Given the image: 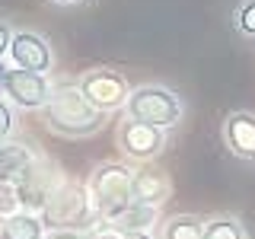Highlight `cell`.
Returning a JSON list of instances; mask_svg holds the SVG:
<instances>
[{
    "label": "cell",
    "instance_id": "7402d4cb",
    "mask_svg": "<svg viewBox=\"0 0 255 239\" xmlns=\"http://www.w3.org/2000/svg\"><path fill=\"white\" fill-rule=\"evenodd\" d=\"M51 3H61V6H70V3H80V0H51Z\"/></svg>",
    "mask_w": 255,
    "mask_h": 239
},
{
    "label": "cell",
    "instance_id": "7a4b0ae2",
    "mask_svg": "<svg viewBox=\"0 0 255 239\" xmlns=\"http://www.w3.org/2000/svg\"><path fill=\"white\" fill-rule=\"evenodd\" d=\"M96 217L118 223L134 207V169L125 163H99L86 182Z\"/></svg>",
    "mask_w": 255,
    "mask_h": 239
},
{
    "label": "cell",
    "instance_id": "ffe728a7",
    "mask_svg": "<svg viewBox=\"0 0 255 239\" xmlns=\"http://www.w3.org/2000/svg\"><path fill=\"white\" fill-rule=\"evenodd\" d=\"M45 239H83L80 233H70V230H54L51 236H45Z\"/></svg>",
    "mask_w": 255,
    "mask_h": 239
},
{
    "label": "cell",
    "instance_id": "7c38bea8",
    "mask_svg": "<svg viewBox=\"0 0 255 239\" xmlns=\"http://www.w3.org/2000/svg\"><path fill=\"white\" fill-rule=\"evenodd\" d=\"M0 239H45V220L42 214L19 211L0 223Z\"/></svg>",
    "mask_w": 255,
    "mask_h": 239
},
{
    "label": "cell",
    "instance_id": "9c48e42d",
    "mask_svg": "<svg viewBox=\"0 0 255 239\" xmlns=\"http://www.w3.org/2000/svg\"><path fill=\"white\" fill-rule=\"evenodd\" d=\"M223 140L230 153L255 163V115L252 112H230L223 121Z\"/></svg>",
    "mask_w": 255,
    "mask_h": 239
},
{
    "label": "cell",
    "instance_id": "3957f363",
    "mask_svg": "<svg viewBox=\"0 0 255 239\" xmlns=\"http://www.w3.org/2000/svg\"><path fill=\"white\" fill-rule=\"evenodd\" d=\"M42 220L51 230H70V233L90 230L99 220L96 207H93V198H90V188L61 179L51 188V195H48V201L42 207Z\"/></svg>",
    "mask_w": 255,
    "mask_h": 239
},
{
    "label": "cell",
    "instance_id": "4fadbf2b",
    "mask_svg": "<svg viewBox=\"0 0 255 239\" xmlns=\"http://www.w3.org/2000/svg\"><path fill=\"white\" fill-rule=\"evenodd\" d=\"M159 239H204V220L195 214H179L163 223Z\"/></svg>",
    "mask_w": 255,
    "mask_h": 239
},
{
    "label": "cell",
    "instance_id": "d6986e66",
    "mask_svg": "<svg viewBox=\"0 0 255 239\" xmlns=\"http://www.w3.org/2000/svg\"><path fill=\"white\" fill-rule=\"evenodd\" d=\"M13 35L16 32L10 29V22L6 19H0V61L6 58V54H10V45H13Z\"/></svg>",
    "mask_w": 255,
    "mask_h": 239
},
{
    "label": "cell",
    "instance_id": "5bb4252c",
    "mask_svg": "<svg viewBox=\"0 0 255 239\" xmlns=\"http://www.w3.org/2000/svg\"><path fill=\"white\" fill-rule=\"evenodd\" d=\"M159 217V207H147V204H134L131 211L118 220L122 233H150V227L156 223Z\"/></svg>",
    "mask_w": 255,
    "mask_h": 239
},
{
    "label": "cell",
    "instance_id": "44dd1931",
    "mask_svg": "<svg viewBox=\"0 0 255 239\" xmlns=\"http://www.w3.org/2000/svg\"><path fill=\"white\" fill-rule=\"evenodd\" d=\"M122 239H153L150 233H122Z\"/></svg>",
    "mask_w": 255,
    "mask_h": 239
},
{
    "label": "cell",
    "instance_id": "ac0fdd59",
    "mask_svg": "<svg viewBox=\"0 0 255 239\" xmlns=\"http://www.w3.org/2000/svg\"><path fill=\"white\" fill-rule=\"evenodd\" d=\"M13 131H16V112H13V102L0 96V143L10 140Z\"/></svg>",
    "mask_w": 255,
    "mask_h": 239
},
{
    "label": "cell",
    "instance_id": "e0dca14e",
    "mask_svg": "<svg viewBox=\"0 0 255 239\" xmlns=\"http://www.w3.org/2000/svg\"><path fill=\"white\" fill-rule=\"evenodd\" d=\"M233 22L243 35L255 38V0H243V3H239V10L233 13Z\"/></svg>",
    "mask_w": 255,
    "mask_h": 239
},
{
    "label": "cell",
    "instance_id": "8fae6325",
    "mask_svg": "<svg viewBox=\"0 0 255 239\" xmlns=\"http://www.w3.org/2000/svg\"><path fill=\"white\" fill-rule=\"evenodd\" d=\"M172 195V182L159 169H134V204L159 207Z\"/></svg>",
    "mask_w": 255,
    "mask_h": 239
},
{
    "label": "cell",
    "instance_id": "ba28073f",
    "mask_svg": "<svg viewBox=\"0 0 255 239\" xmlns=\"http://www.w3.org/2000/svg\"><path fill=\"white\" fill-rule=\"evenodd\" d=\"M10 61H13V67L32 70V74H48V70L54 67L51 45H48L38 32H29V29H22V32H16V35H13Z\"/></svg>",
    "mask_w": 255,
    "mask_h": 239
},
{
    "label": "cell",
    "instance_id": "9a60e30c",
    "mask_svg": "<svg viewBox=\"0 0 255 239\" xmlns=\"http://www.w3.org/2000/svg\"><path fill=\"white\" fill-rule=\"evenodd\" d=\"M204 239H249V236L236 217H214L204 220Z\"/></svg>",
    "mask_w": 255,
    "mask_h": 239
},
{
    "label": "cell",
    "instance_id": "2e32d148",
    "mask_svg": "<svg viewBox=\"0 0 255 239\" xmlns=\"http://www.w3.org/2000/svg\"><path fill=\"white\" fill-rule=\"evenodd\" d=\"M19 211H22V198H19L16 182L0 179V220L13 217V214H19Z\"/></svg>",
    "mask_w": 255,
    "mask_h": 239
},
{
    "label": "cell",
    "instance_id": "6da1fadb",
    "mask_svg": "<svg viewBox=\"0 0 255 239\" xmlns=\"http://www.w3.org/2000/svg\"><path fill=\"white\" fill-rule=\"evenodd\" d=\"M45 124L61 137H90L102 127L106 115L83 96L77 83H58L51 90V99L42 109Z\"/></svg>",
    "mask_w": 255,
    "mask_h": 239
},
{
    "label": "cell",
    "instance_id": "30bf717a",
    "mask_svg": "<svg viewBox=\"0 0 255 239\" xmlns=\"http://www.w3.org/2000/svg\"><path fill=\"white\" fill-rule=\"evenodd\" d=\"M42 163V156L35 153V147L22 140H3L0 143V179L6 182H22L26 175Z\"/></svg>",
    "mask_w": 255,
    "mask_h": 239
},
{
    "label": "cell",
    "instance_id": "277c9868",
    "mask_svg": "<svg viewBox=\"0 0 255 239\" xmlns=\"http://www.w3.org/2000/svg\"><path fill=\"white\" fill-rule=\"evenodd\" d=\"M128 118L134 121H147L156 127H172L182 121V112H185V102H182L179 93H172L169 86H159V83H147L131 90V99H128Z\"/></svg>",
    "mask_w": 255,
    "mask_h": 239
},
{
    "label": "cell",
    "instance_id": "5b68a950",
    "mask_svg": "<svg viewBox=\"0 0 255 239\" xmlns=\"http://www.w3.org/2000/svg\"><path fill=\"white\" fill-rule=\"evenodd\" d=\"M77 86L83 90V96L102 112V115L125 109L128 99H131V86H128V80L118 74V70H109V67L83 70V77L77 80Z\"/></svg>",
    "mask_w": 255,
    "mask_h": 239
},
{
    "label": "cell",
    "instance_id": "8992f818",
    "mask_svg": "<svg viewBox=\"0 0 255 239\" xmlns=\"http://www.w3.org/2000/svg\"><path fill=\"white\" fill-rule=\"evenodd\" d=\"M118 147L134 163H150V159H156L166 150V131L156 124H147V121L125 118L118 124Z\"/></svg>",
    "mask_w": 255,
    "mask_h": 239
},
{
    "label": "cell",
    "instance_id": "52a82bcc",
    "mask_svg": "<svg viewBox=\"0 0 255 239\" xmlns=\"http://www.w3.org/2000/svg\"><path fill=\"white\" fill-rule=\"evenodd\" d=\"M51 80L48 74H32V70H6L3 74V96L19 109H45L51 99Z\"/></svg>",
    "mask_w": 255,
    "mask_h": 239
}]
</instances>
